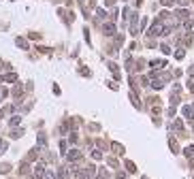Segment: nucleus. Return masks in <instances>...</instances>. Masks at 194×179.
<instances>
[{
	"label": "nucleus",
	"instance_id": "f257e3e1",
	"mask_svg": "<svg viewBox=\"0 0 194 179\" xmlns=\"http://www.w3.org/2000/svg\"><path fill=\"white\" fill-rule=\"evenodd\" d=\"M94 173H96V166H86V169L77 171V179H92Z\"/></svg>",
	"mask_w": 194,
	"mask_h": 179
},
{
	"label": "nucleus",
	"instance_id": "f03ea898",
	"mask_svg": "<svg viewBox=\"0 0 194 179\" xmlns=\"http://www.w3.org/2000/svg\"><path fill=\"white\" fill-rule=\"evenodd\" d=\"M162 32H164V26H162V21H160V19H156V21H154V26L149 28V34H151V36H160Z\"/></svg>",
	"mask_w": 194,
	"mask_h": 179
},
{
	"label": "nucleus",
	"instance_id": "7ed1b4c3",
	"mask_svg": "<svg viewBox=\"0 0 194 179\" xmlns=\"http://www.w3.org/2000/svg\"><path fill=\"white\" fill-rule=\"evenodd\" d=\"M66 160H68V162H79V160H81V151H79V149L66 151Z\"/></svg>",
	"mask_w": 194,
	"mask_h": 179
},
{
	"label": "nucleus",
	"instance_id": "20e7f679",
	"mask_svg": "<svg viewBox=\"0 0 194 179\" xmlns=\"http://www.w3.org/2000/svg\"><path fill=\"white\" fill-rule=\"evenodd\" d=\"M102 32H105L107 36H113V34H115V24H113V21L105 24V26H102Z\"/></svg>",
	"mask_w": 194,
	"mask_h": 179
},
{
	"label": "nucleus",
	"instance_id": "39448f33",
	"mask_svg": "<svg viewBox=\"0 0 194 179\" xmlns=\"http://www.w3.org/2000/svg\"><path fill=\"white\" fill-rule=\"evenodd\" d=\"M181 113H184V117H188V120H192V122H194V107H192V105H186V107L181 109Z\"/></svg>",
	"mask_w": 194,
	"mask_h": 179
},
{
	"label": "nucleus",
	"instance_id": "423d86ee",
	"mask_svg": "<svg viewBox=\"0 0 194 179\" xmlns=\"http://www.w3.org/2000/svg\"><path fill=\"white\" fill-rule=\"evenodd\" d=\"M175 17H177L179 21H186V19H190V13H188V9H179V11L175 13Z\"/></svg>",
	"mask_w": 194,
	"mask_h": 179
},
{
	"label": "nucleus",
	"instance_id": "0eeeda50",
	"mask_svg": "<svg viewBox=\"0 0 194 179\" xmlns=\"http://www.w3.org/2000/svg\"><path fill=\"white\" fill-rule=\"evenodd\" d=\"M164 66H166L164 60H154V62H151V68H154V70H160V68H164Z\"/></svg>",
	"mask_w": 194,
	"mask_h": 179
},
{
	"label": "nucleus",
	"instance_id": "6e6552de",
	"mask_svg": "<svg viewBox=\"0 0 194 179\" xmlns=\"http://www.w3.org/2000/svg\"><path fill=\"white\" fill-rule=\"evenodd\" d=\"M45 171H47V169H45L43 164H39V166H36V171H34V177H36V179H43V175H45Z\"/></svg>",
	"mask_w": 194,
	"mask_h": 179
},
{
	"label": "nucleus",
	"instance_id": "1a4fd4ad",
	"mask_svg": "<svg viewBox=\"0 0 194 179\" xmlns=\"http://www.w3.org/2000/svg\"><path fill=\"white\" fill-rule=\"evenodd\" d=\"M169 145H171V149H173V154H179V145H177V141H175L173 136L169 139Z\"/></svg>",
	"mask_w": 194,
	"mask_h": 179
},
{
	"label": "nucleus",
	"instance_id": "9d476101",
	"mask_svg": "<svg viewBox=\"0 0 194 179\" xmlns=\"http://www.w3.org/2000/svg\"><path fill=\"white\" fill-rule=\"evenodd\" d=\"M21 94H24V86H19V83H17V86L13 88V96H15V98H19Z\"/></svg>",
	"mask_w": 194,
	"mask_h": 179
},
{
	"label": "nucleus",
	"instance_id": "9b49d317",
	"mask_svg": "<svg viewBox=\"0 0 194 179\" xmlns=\"http://www.w3.org/2000/svg\"><path fill=\"white\" fill-rule=\"evenodd\" d=\"M4 81H9V83H15V81H17V75H15V73H9V75H4Z\"/></svg>",
	"mask_w": 194,
	"mask_h": 179
},
{
	"label": "nucleus",
	"instance_id": "f8f14e48",
	"mask_svg": "<svg viewBox=\"0 0 194 179\" xmlns=\"http://www.w3.org/2000/svg\"><path fill=\"white\" fill-rule=\"evenodd\" d=\"M173 130H179V132H184V124H181V120H175V122H173Z\"/></svg>",
	"mask_w": 194,
	"mask_h": 179
},
{
	"label": "nucleus",
	"instance_id": "ddd939ff",
	"mask_svg": "<svg viewBox=\"0 0 194 179\" xmlns=\"http://www.w3.org/2000/svg\"><path fill=\"white\" fill-rule=\"evenodd\" d=\"M15 45H17V47H21V49H28V43H26V39H15Z\"/></svg>",
	"mask_w": 194,
	"mask_h": 179
},
{
	"label": "nucleus",
	"instance_id": "4468645a",
	"mask_svg": "<svg viewBox=\"0 0 194 179\" xmlns=\"http://www.w3.org/2000/svg\"><path fill=\"white\" fill-rule=\"evenodd\" d=\"M19 122H21V117H19V115H13V117L9 120V126H17Z\"/></svg>",
	"mask_w": 194,
	"mask_h": 179
},
{
	"label": "nucleus",
	"instance_id": "2eb2a0df",
	"mask_svg": "<svg viewBox=\"0 0 194 179\" xmlns=\"http://www.w3.org/2000/svg\"><path fill=\"white\" fill-rule=\"evenodd\" d=\"M111 147H113V149H115V154H120V156H122V154H124V147H122V145H120V143H111Z\"/></svg>",
	"mask_w": 194,
	"mask_h": 179
},
{
	"label": "nucleus",
	"instance_id": "dca6fc26",
	"mask_svg": "<svg viewBox=\"0 0 194 179\" xmlns=\"http://www.w3.org/2000/svg\"><path fill=\"white\" fill-rule=\"evenodd\" d=\"M96 179H109V173H107V169H100V171H98V175H96Z\"/></svg>",
	"mask_w": 194,
	"mask_h": 179
},
{
	"label": "nucleus",
	"instance_id": "f3484780",
	"mask_svg": "<svg viewBox=\"0 0 194 179\" xmlns=\"http://www.w3.org/2000/svg\"><path fill=\"white\" fill-rule=\"evenodd\" d=\"M109 68H111V73H113V75H115V79H117V77H120V70H117V64H113V62H111V64H109Z\"/></svg>",
	"mask_w": 194,
	"mask_h": 179
},
{
	"label": "nucleus",
	"instance_id": "a211bd4d",
	"mask_svg": "<svg viewBox=\"0 0 194 179\" xmlns=\"http://www.w3.org/2000/svg\"><path fill=\"white\" fill-rule=\"evenodd\" d=\"M126 169H128V173H137V166H135L130 160H126Z\"/></svg>",
	"mask_w": 194,
	"mask_h": 179
},
{
	"label": "nucleus",
	"instance_id": "6ab92c4d",
	"mask_svg": "<svg viewBox=\"0 0 194 179\" xmlns=\"http://www.w3.org/2000/svg\"><path fill=\"white\" fill-rule=\"evenodd\" d=\"M184 154H186L188 158H192V156H194V145H190V147H188V149H186Z\"/></svg>",
	"mask_w": 194,
	"mask_h": 179
},
{
	"label": "nucleus",
	"instance_id": "aec40b11",
	"mask_svg": "<svg viewBox=\"0 0 194 179\" xmlns=\"http://www.w3.org/2000/svg\"><path fill=\"white\" fill-rule=\"evenodd\" d=\"M9 171H11V166H9V164H0V173H2V175H4V173H9Z\"/></svg>",
	"mask_w": 194,
	"mask_h": 179
},
{
	"label": "nucleus",
	"instance_id": "412c9836",
	"mask_svg": "<svg viewBox=\"0 0 194 179\" xmlns=\"http://www.w3.org/2000/svg\"><path fill=\"white\" fill-rule=\"evenodd\" d=\"M43 179H55V175H53V171H45V175H43Z\"/></svg>",
	"mask_w": 194,
	"mask_h": 179
},
{
	"label": "nucleus",
	"instance_id": "4be33fe9",
	"mask_svg": "<svg viewBox=\"0 0 194 179\" xmlns=\"http://www.w3.org/2000/svg\"><path fill=\"white\" fill-rule=\"evenodd\" d=\"M58 179H66V169H60V171H58Z\"/></svg>",
	"mask_w": 194,
	"mask_h": 179
},
{
	"label": "nucleus",
	"instance_id": "5701e85b",
	"mask_svg": "<svg viewBox=\"0 0 194 179\" xmlns=\"http://www.w3.org/2000/svg\"><path fill=\"white\" fill-rule=\"evenodd\" d=\"M21 134H24V130H13V132H11V136H13V139H19Z\"/></svg>",
	"mask_w": 194,
	"mask_h": 179
},
{
	"label": "nucleus",
	"instance_id": "b1692460",
	"mask_svg": "<svg viewBox=\"0 0 194 179\" xmlns=\"http://www.w3.org/2000/svg\"><path fill=\"white\" fill-rule=\"evenodd\" d=\"M184 55H186V51H184V49H179V51H175V58H177V60H181Z\"/></svg>",
	"mask_w": 194,
	"mask_h": 179
},
{
	"label": "nucleus",
	"instance_id": "393cba45",
	"mask_svg": "<svg viewBox=\"0 0 194 179\" xmlns=\"http://www.w3.org/2000/svg\"><path fill=\"white\" fill-rule=\"evenodd\" d=\"M19 171H21V173H28V171H30V164H28V162H24V164H21V169H19Z\"/></svg>",
	"mask_w": 194,
	"mask_h": 179
},
{
	"label": "nucleus",
	"instance_id": "a878e982",
	"mask_svg": "<svg viewBox=\"0 0 194 179\" xmlns=\"http://www.w3.org/2000/svg\"><path fill=\"white\" fill-rule=\"evenodd\" d=\"M92 158H94V160H100V158H102V154H100V151H96V149H94V151H92Z\"/></svg>",
	"mask_w": 194,
	"mask_h": 179
},
{
	"label": "nucleus",
	"instance_id": "bb28decb",
	"mask_svg": "<svg viewBox=\"0 0 194 179\" xmlns=\"http://www.w3.org/2000/svg\"><path fill=\"white\" fill-rule=\"evenodd\" d=\"M160 49H162V53H171V47H169V45H160Z\"/></svg>",
	"mask_w": 194,
	"mask_h": 179
},
{
	"label": "nucleus",
	"instance_id": "cd10ccee",
	"mask_svg": "<svg viewBox=\"0 0 194 179\" xmlns=\"http://www.w3.org/2000/svg\"><path fill=\"white\" fill-rule=\"evenodd\" d=\"M47 143V139H45V134H39V145H45Z\"/></svg>",
	"mask_w": 194,
	"mask_h": 179
},
{
	"label": "nucleus",
	"instance_id": "c85d7f7f",
	"mask_svg": "<svg viewBox=\"0 0 194 179\" xmlns=\"http://www.w3.org/2000/svg\"><path fill=\"white\" fill-rule=\"evenodd\" d=\"M60 151L66 154V141H60Z\"/></svg>",
	"mask_w": 194,
	"mask_h": 179
},
{
	"label": "nucleus",
	"instance_id": "c756f323",
	"mask_svg": "<svg viewBox=\"0 0 194 179\" xmlns=\"http://www.w3.org/2000/svg\"><path fill=\"white\" fill-rule=\"evenodd\" d=\"M184 28H186V30H190V28H192V21H190V19H186V21H184Z\"/></svg>",
	"mask_w": 194,
	"mask_h": 179
},
{
	"label": "nucleus",
	"instance_id": "7c9ffc66",
	"mask_svg": "<svg viewBox=\"0 0 194 179\" xmlns=\"http://www.w3.org/2000/svg\"><path fill=\"white\" fill-rule=\"evenodd\" d=\"M79 73H81V75H83V77H90V70H88V68H81V70H79Z\"/></svg>",
	"mask_w": 194,
	"mask_h": 179
},
{
	"label": "nucleus",
	"instance_id": "2f4dec72",
	"mask_svg": "<svg viewBox=\"0 0 194 179\" xmlns=\"http://www.w3.org/2000/svg\"><path fill=\"white\" fill-rule=\"evenodd\" d=\"M173 2H177L179 6H186V4H188V0H173Z\"/></svg>",
	"mask_w": 194,
	"mask_h": 179
},
{
	"label": "nucleus",
	"instance_id": "473e14b6",
	"mask_svg": "<svg viewBox=\"0 0 194 179\" xmlns=\"http://www.w3.org/2000/svg\"><path fill=\"white\" fill-rule=\"evenodd\" d=\"M96 15H98V19H102V17H105V11H102V9H98Z\"/></svg>",
	"mask_w": 194,
	"mask_h": 179
},
{
	"label": "nucleus",
	"instance_id": "72a5a7b5",
	"mask_svg": "<svg viewBox=\"0 0 194 179\" xmlns=\"http://www.w3.org/2000/svg\"><path fill=\"white\" fill-rule=\"evenodd\" d=\"M4 149H6V143H4V141L0 139V151H4Z\"/></svg>",
	"mask_w": 194,
	"mask_h": 179
},
{
	"label": "nucleus",
	"instance_id": "f704fd0d",
	"mask_svg": "<svg viewBox=\"0 0 194 179\" xmlns=\"http://www.w3.org/2000/svg\"><path fill=\"white\" fill-rule=\"evenodd\" d=\"M6 94H9V92H6V90H0V98H4V96H6Z\"/></svg>",
	"mask_w": 194,
	"mask_h": 179
},
{
	"label": "nucleus",
	"instance_id": "c9c22d12",
	"mask_svg": "<svg viewBox=\"0 0 194 179\" xmlns=\"http://www.w3.org/2000/svg\"><path fill=\"white\" fill-rule=\"evenodd\" d=\"M105 2H107V6H111V4H113L115 0H105Z\"/></svg>",
	"mask_w": 194,
	"mask_h": 179
},
{
	"label": "nucleus",
	"instance_id": "e433bc0d",
	"mask_svg": "<svg viewBox=\"0 0 194 179\" xmlns=\"http://www.w3.org/2000/svg\"><path fill=\"white\" fill-rule=\"evenodd\" d=\"M190 90H192V92H194V81H190Z\"/></svg>",
	"mask_w": 194,
	"mask_h": 179
},
{
	"label": "nucleus",
	"instance_id": "4c0bfd02",
	"mask_svg": "<svg viewBox=\"0 0 194 179\" xmlns=\"http://www.w3.org/2000/svg\"><path fill=\"white\" fill-rule=\"evenodd\" d=\"M2 115H4V111H0V117H2Z\"/></svg>",
	"mask_w": 194,
	"mask_h": 179
},
{
	"label": "nucleus",
	"instance_id": "58836bf2",
	"mask_svg": "<svg viewBox=\"0 0 194 179\" xmlns=\"http://www.w3.org/2000/svg\"><path fill=\"white\" fill-rule=\"evenodd\" d=\"M28 179H36V177H34V175H32V177H28Z\"/></svg>",
	"mask_w": 194,
	"mask_h": 179
},
{
	"label": "nucleus",
	"instance_id": "ea45409f",
	"mask_svg": "<svg viewBox=\"0 0 194 179\" xmlns=\"http://www.w3.org/2000/svg\"><path fill=\"white\" fill-rule=\"evenodd\" d=\"M143 179H147V177H143Z\"/></svg>",
	"mask_w": 194,
	"mask_h": 179
}]
</instances>
